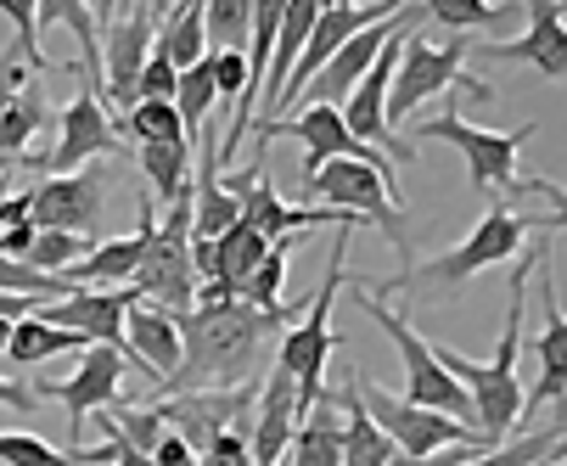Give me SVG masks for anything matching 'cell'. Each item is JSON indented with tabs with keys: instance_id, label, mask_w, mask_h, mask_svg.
Segmentation results:
<instances>
[{
	"instance_id": "cell-1",
	"label": "cell",
	"mask_w": 567,
	"mask_h": 466,
	"mask_svg": "<svg viewBox=\"0 0 567 466\" xmlns=\"http://www.w3.org/2000/svg\"><path fill=\"white\" fill-rule=\"evenodd\" d=\"M181 321V365L157 394H208V387H241L254 382L265 343L292 321V309H254V303H214L192 309Z\"/></svg>"
},
{
	"instance_id": "cell-2",
	"label": "cell",
	"mask_w": 567,
	"mask_h": 466,
	"mask_svg": "<svg viewBox=\"0 0 567 466\" xmlns=\"http://www.w3.org/2000/svg\"><path fill=\"white\" fill-rule=\"evenodd\" d=\"M534 230H561V208H545V214H523V208H506V203H489V214H483L472 225V237L450 253H433L422 265H404L393 281H365L371 298H450L461 281H472L477 270H495V265H512L523 253V242L534 237Z\"/></svg>"
},
{
	"instance_id": "cell-3",
	"label": "cell",
	"mask_w": 567,
	"mask_h": 466,
	"mask_svg": "<svg viewBox=\"0 0 567 466\" xmlns=\"http://www.w3.org/2000/svg\"><path fill=\"white\" fill-rule=\"evenodd\" d=\"M534 270H539V253H534V248H523V253H517V270H512L506 332H501V343H495V360H489V365H477V360H466V354H455V349H433V354H439V365L461 382V394H466V405H472V427H477L483 438H489V444L512 438V427H517V416H523L517 349H523V303H528V281H534Z\"/></svg>"
},
{
	"instance_id": "cell-4",
	"label": "cell",
	"mask_w": 567,
	"mask_h": 466,
	"mask_svg": "<svg viewBox=\"0 0 567 466\" xmlns=\"http://www.w3.org/2000/svg\"><path fill=\"white\" fill-rule=\"evenodd\" d=\"M461 107H450L444 118H427V124H416V141H450L461 158H466V175H472V191H483V197H501L506 208L517 203V197H550V203H561V186H550V180H534V175H523L517 169V158H523V146L534 141V124H523V130H477V124H466V118H455Z\"/></svg>"
},
{
	"instance_id": "cell-5",
	"label": "cell",
	"mask_w": 567,
	"mask_h": 466,
	"mask_svg": "<svg viewBox=\"0 0 567 466\" xmlns=\"http://www.w3.org/2000/svg\"><path fill=\"white\" fill-rule=\"evenodd\" d=\"M472 45L466 34L444 40V45H427L422 34H404V51H399V68H393V80H388V130L399 124H411L422 102L444 96V91H466L472 102H495V85L489 80H477V73L466 68Z\"/></svg>"
},
{
	"instance_id": "cell-6",
	"label": "cell",
	"mask_w": 567,
	"mask_h": 466,
	"mask_svg": "<svg viewBox=\"0 0 567 466\" xmlns=\"http://www.w3.org/2000/svg\"><path fill=\"white\" fill-rule=\"evenodd\" d=\"M303 197H327V208L360 214L377 237H388V248L411 265V208H404V191H399L393 175L354 164V158H332L315 175H303Z\"/></svg>"
},
{
	"instance_id": "cell-7",
	"label": "cell",
	"mask_w": 567,
	"mask_h": 466,
	"mask_svg": "<svg viewBox=\"0 0 567 466\" xmlns=\"http://www.w3.org/2000/svg\"><path fill=\"white\" fill-rule=\"evenodd\" d=\"M343 287H349V237H338L332 265H327V281L315 287V298H309V309H303V321H298L292 332H281V349H276V371H287L292 387H298V416L320 400L327 354L343 343V338L332 332V303H338Z\"/></svg>"
},
{
	"instance_id": "cell-8",
	"label": "cell",
	"mask_w": 567,
	"mask_h": 466,
	"mask_svg": "<svg viewBox=\"0 0 567 466\" xmlns=\"http://www.w3.org/2000/svg\"><path fill=\"white\" fill-rule=\"evenodd\" d=\"M349 298H354L360 315H371V327H382V338L399 349V360H404V400L427 405V411H444V416H455V422L472 427V405H466V394H461V382L439 365V354L427 349V338H416V327L404 321L399 309H388L382 298H371L365 281H354Z\"/></svg>"
},
{
	"instance_id": "cell-9",
	"label": "cell",
	"mask_w": 567,
	"mask_h": 466,
	"mask_svg": "<svg viewBox=\"0 0 567 466\" xmlns=\"http://www.w3.org/2000/svg\"><path fill=\"white\" fill-rule=\"evenodd\" d=\"M135 298L169 309V315H192L197 298V276H192V186L181 203H169V214H157L146 253L135 265Z\"/></svg>"
},
{
	"instance_id": "cell-10",
	"label": "cell",
	"mask_w": 567,
	"mask_h": 466,
	"mask_svg": "<svg viewBox=\"0 0 567 466\" xmlns=\"http://www.w3.org/2000/svg\"><path fill=\"white\" fill-rule=\"evenodd\" d=\"M354 394H360L365 416L388 433V444H393L399 455H439V449H455V444L489 449V438H483L477 427H466V422H455V416H444V411H427V405H411V400L388 394L377 376L365 382V376L354 371Z\"/></svg>"
},
{
	"instance_id": "cell-11",
	"label": "cell",
	"mask_w": 567,
	"mask_h": 466,
	"mask_svg": "<svg viewBox=\"0 0 567 466\" xmlns=\"http://www.w3.org/2000/svg\"><path fill=\"white\" fill-rule=\"evenodd\" d=\"M130 354L107 349V343H91V349H79V365L73 376L62 382H40L34 387V400H56L68 411V449H79V438H85V422L96 411H118L124 405V376H130Z\"/></svg>"
},
{
	"instance_id": "cell-12",
	"label": "cell",
	"mask_w": 567,
	"mask_h": 466,
	"mask_svg": "<svg viewBox=\"0 0 567 466\" xmlns=\"http://www.w3.org/2000/svg\"><path fill=\"white\" fill-rule=\"evenodd\" d=\"M91 158H124V135H118V118L102 107V96L85 85L56 113V146L51 152H23L18 164L34 169V175H73Z\"/></svg>"
},
{
	"instance_id": "cell-13",
	"label": "cell",
	"mask_w": 567,
	"mask_h": 466,
	"mask_svg": "<svg viewBox=\"0 0 567 466\" xmlns=\"http://www.w3.org/2000/svg\"><path fill=\"white\" fill-rule=\"evenodd\" d=\"M107 186L113 169H73V175H40L29 186V225L34 230H68V237H91L107 214Z\"/></svg>"
},
{
	"instance_id": "cell-14",
	"label": "cell",
	"mask_w": 567,
	"mask_h": 466,
	"mask_svg": "<svg viewBox=\"0 0 567 466\" xmlns=\"http://www.w3.org/2000/svg\"><path fill=\"white\" fill-rule=\"evenodd\" d=\"M411 29H416V23H411ZM411 29L388 34V45L377 51V62L360 73V85H354V91L343 96V107H338V113H343V124H349V135H354V141H365L371 152H382L388 164H411V158H416V152L388 130V80H393L399 51H404V34H411Z\"/></svg>"
},
{
	"instance_id": "cell-15",
	"label": "cell",
	"mask_w": 567,
	"mask_h": 466,
	"mask_svg": "<svg viewBox=\"0 0 567 466\" xmlns=\"http://www.w3.org/2000/svg\"><path fill=\"white\" fill-rule=\"evenodd\" d=\"M399 7H411V0H371V7H327V12H320L315 29H309V40H303V51H298V62H292V73H287L281 96H276V107H270V118H259V124H276L281 113H292V102L303 96V85L315 80V73L332 62V51H338L349 34H360L365 23L393 18Z\"/></svg>"
},
{
	"instance_id": "cell-16",
	"label": "cell",
	"mask_w": 567,
	"mask_h": 466,
	"mask_svg": "<svg viewBox=\"0 0 567 466\" xmlns=\"http://www.w3.org/2000/svg\"><path fill=\"white\" fill-rule=\"evenodd\" d=\"M281 135H292V141H303V175H315L320 164H332V158H354V164H371V169H382V175H393L399 180V164H388L382 152H371L365 141H354L349 135V124H343V113L338 107H309V113H298V118H276V124H259V152L270 146V141H281Z\"/></svg>"
},
{
	"instance_id": "cell-17",
	"label": "cell",
	"mask_w": 567,
	"mask_h": 466,
	"mask_svg": "<svg viewBox=\"0 0 567 466\" xmlns=\"http://www.w3.org/2000/svg\"><path fill=\"white\" fill-rule=\"evenodd\" d=\"M130 303H135V287H73L68 298L40 303V321L73 332L85 349H91V343H107V349L130 354V349H124V309H130Z\"/></svg>"
},
{
	"instance_id": "cell-18",
	"label": "cell",
	"mask_w": 567,
	"mask_h": 466,
	"mask_svg": "<svg viewBox=\"0 0 567 466\" xmlns=\"http://www.w3.org/2000/svg\"><path fill=\"white\" fill-rule=\"evenodd\" d=\"M157 18L164 12H152L146 0L141 7H130L107 34H102V68H107V80H102V107H118V118L135 107V80H141V68L152 56V34H157Z\"/></svg>"
},
{
	"instance_id": "cell-19",
	"label": "cell",
	"mask_w": 567,
	"mask_h": 466,
	"mask_svg": "<svg viewBox=\"0 0 567 466\" xmlns=\"http://www.w3.org/2000/svg\"><path fill=\"white\" fill-rule=\"evenodd\" d=\"M411 23H422V7L411 0V7H399L393 18H382V23H365L360 34H349L338 51H332V62L315 73V80L303 85V96H309V107L320 102V107H338L354 85H360V73L377 62V51L388 45V34H399V29H411Z\"/></svg>"
},
{
	"instance_id": "cell-20",
	"label": "cell",
	"mask_w": 567,
	"mask_h": 466,
	"mask_svg": "<svg viewBox=\"0 0 567 466\" xmlns=\"http://www.w3.org/2000/svg\"><path fill=\"white\" fill-rule=\"evenodd\" d=\"M523 34L517 40H483V62H528L539 68L550 85L567 80V23H561V0H523Z\"/></svg>"
},
{
	"instance_id": "cell-21",
	"label": "cell",
	"mask_w": 567,
	"mask_h": 466,
	"mask_svg": "<svg viewBox=\"0 0 567 466\" xmlns=\"http://www.w3.org/2000/svg\"><path fill=\"white\" fill-rule=\"evenodd\" d=\"M124 349H130V365L146 382H169L175 365H181V321L169 315V309L135 298L124 309Z\"/></svg>"
},
{
	"instance_id": "cell-22",
	"label": "cell",
	"mask_w": 567,
	"mask_h": 466,
	"mask_svg": "<svg viewBox=\"0 0 567 466\" xmlns=\"http://www.w3.org/2000/svg\"><path fill=\"white\" fill-rule=\"evenodd\" d=\"M292 427H298V387H292L287 371H270V376L259 382L254 422H248V460H254V466H281Z\"/></svg>"
},
{
	"instance_id": "cell-23",
	"label": "cell",
	"mask_w": 567,
	"mask_h": 466,
	"mask_svg": "<svg viewBox=\"0 0 567 466\" xmlns=\"http://www.w3.org/2000/svg\"><path fill=\"white\" fill-rule=\"evenodd\" d=\"M152 225H157V208H152V203H141V225L130 230V237L96 242V248H91L85 259H79V265H68V270H62V281H68V287H124V281L135 276L141 253H146Z\"/></svg>"
},
{
	"instance_id": "cell-24",
	"label": "cell",
	"mask_w": 567,
	"mask_h": 466,
	"mask_svg": "<svg viewBox=\"0 0 567 466\" xmlns=\"http://www.w3.org/2000/svg\"><path fill=\"white\" fill-rule=\"evenodd\" d=\"M534 354H539V382L523 394V416H517V427H523L534 411L561 405V394H567V315H561V303H556V298H545V332L534 338Z\"/></svg>"
},
{
	"instance_id": "cell-25",
	"label": "cell",
	"mask_w": 567,
	"mask_h": 466,
	"mask_svg": "<svg viewBox=\"0 0 567 466\" xmlns=\"http://www.w3.org/2000/svg\"><path fill=\"white\" fill-rule=\"evenodd\" d=\"M197 135H203V146H197L203 164H197V191H192V242H214L241 219V203L219 186V158H214L208 130H197Z\"/></svg>"
},
{
	"instance_id": "cell-26",
	"label": "cell",
	"mask_w": 567,
	"mask_h": 466,
	"mask_svg": "<svg viewBox=\"0 0 567 466\" xmlns=\"http://www.w3.org/2000/svg\"><path fill=\"white\" fill-rule=\"evenodd\" d=\"M281 466H343V416H338V405L327 394L298 416Z\"/></svg>"
},
{
	"instance_id": "cell-27",
	"label": "cell",
	"mask_w": 567,
	"mask_h": 466,
	"mask_svg": "<svg viewBox=\"0 0 567 466\" xmlns=\"http://www.w3.org/2000/svg\"><path fill=\"white\" fill-rule=\"evenodd\" d=\"M320 12H327V0H287V7H281V29H276L270 68H265V91H259L265 118H270V107H276V96H281L287 73H292V62H298V51H303V40H309V29H315Z\"/></svg>"
},
{
	"instance_id": "cell-28",
	"label": "cell",
	"mask_w": 567,
	"mask_h": 466,
	"mask_svg": "<svg viewBox=\"0 0 567 466\" xmlns=\"http://www.w3.org/2000/svg\"><path fill=\"white\" fill-rule=\"evenodd\" d=\"M34 23L40 29H68L79 40V68L73 73H91V91H102V29L91 0H34Z\"/></svg>"
},
{
	"instance_id": "cell-29",
	"label": "cell",
	"mask_w": 567,
	"mask_h": 466,
	"mask_svg": "<svg viewBox=\"0 0 567 466\" xmlns=\"http://www.w3.org/2000/svg\"><path fill=\"white\" fill-rule=\"evenodd\" d=\"M332 405H338V416H343V466H388L399 449L388 444V433L365 416V405H360V394H354V371L343 376V387L332 394Z\"/></svg>"
},
{
	"instance_id": "cell-30",
	"label": "cell",
	"mask_w": 567,
	"mask_h": 466,
	"mask_svg": "<svg viewBox=\"0 0 567 466\" xmlns=\"http://www.w3.org/2000/svg\"><path fill=\"white\" fill-rule=\"evenodd\" d=\"M135 164L146 169L152 208H169V203H181L186 186H192V141H141Z\"/></svg>"
},
{
	"instance_id": "cell-31",
	"label": "cell",
	"mask_w": 567,
	"mask_h": 466,
	"mask_svg": "<svg viewBox=\"0 0 567 466\" xmlns=\"http://www.w3.org/2000/svg\"><path fill=\"white\" fill-rule=\"evenodd\" d=\"M152 51H164L181 73L197 68V62L208 56V40H203V0H169V12L157 18Z\"/></svg>"
},
{
	"instance_id": "cell-32",
	"label": "cell",
	"mask_w": 567,
	"mask_h": 466,
	"mask_svg": "<svg viewBox=\"0 0 567 466\" xmlns=\"http://www.w3.org/2000/svg\"><path fill=\"white\" fill-rule=\"evenodd\" d=\"M561 449H567V433H561V422H550V427H534V433H512V438L489 444L483 455H472L461 466H545V460H561Z\"/></svg>"
},
{
	"instance_id": "cell-33",
	"label": "cell",
	"mask_w": 567,
	"mask_h": 466,
	"mask_svg": "<svg viewBox=\"0 0 567 466\" xmlns=\"http://www.w3.org/2000/svg\"><path fill=\"white\" fill-rule=\"evenodd\" d=\"M45 96H40V85H23L12 102H7V113H0V164H18L23 152H29V141L45 130Z\"/></svg>"
},
{
	"instance_id": "cell-34",
	"label": "cell",
	"mask_w": 567,
	"mask_h": 466,
	"mask_svg": "<svg viewBox=\"0 0 567 466\" xmlns=\"http://www.w3.org/2000/svg\"><path fill=\"white\" fill-rule=\"evenodd\" d=\"M73 349H85L73 332H62V327H45L40 315H29V321H12V338H7V354L0 360H12V365H45V360H56V354H73Z\"/></svg>"
},
{
	"instance_id": "cell-35",
	"label": "cell",
	"mask_w": 567,
	"mask_h": 466,
	"mask_svg": "<svg viewBox=\"0 0 567 466\" xmlns=\"http://www.w3.org/2000/svg\"><path fill=\"white\" fill-rule=\"evenodd\" d=\"M248 23H254V0H203L208 51H241L248 56Z\"/></svg>"
},
{
	"instance_id": "cell-36",
	"label": "cell",
	"mask_w": 567,
	"mask_h": 466,
	"mask_svg": "<svg viewBox=\"0 0 567 466\" xmlns=\"http://www.w3.org/2000/svg\"><path fill=\"white\" fill-rule=\"evenodd\" d=\"M287 259H292V237H287V242H276V248L259 259V270L236 287V303H254V309H287V303H281V287H287Z\"/></svg>"
},
{
	"instance_id": "cell-37",
	"label": "cell",
	"mask_w": 567,
	"mask_h": 466,
	"mask_svg": "<svg viewBox=\"0 0 567 466\" xmlns=\"http://www.w3.org/2000/svg\"><path fill=\"white\" fill-rule=\"evenodd\" d=\"M0 466H96L85 449H56L40 433H0Z\"/></svg>"
},
{
	"instance_id": "cell-38",
	"label": "cell",
	"mask_w": 567,
	"mask_h": 466,
	"mask_svg": "<svg viewBox=\"0 0 567 466\" xmlns=\"http://www.w3.org/2000/svg\"><path fill=\"white\" fill-rule=\"evenodd\" d=\"M422 18L444 23L450 34H472V29H489V23H512L506 7L495 0H422Z\"/></svg>"
},
{
	"instance_id": "cell-39",
	"label": "cell",
	"mask_w": 567,
	"mask_h": 466,
	"mask_svg": "<svg viewBox=\"0 0 567 466\" xmlns=\"http://www.w3.org/2000/svg\"><path fill=\"white\" fill-rule=\"evenodd\" d=\"M118 135H135V146L141 141H192L186 124H181V113H175V102H135L118 118Z\"/></svg>"
},
{
	"instance_id": "cell-40",
	"label": "cell",
	"mask_w": 567,
	"mask_h": 466,
	"mask_svg": "<svg viewBox=\"0 0 567 466\" xmlns=\"http://www.w3.org/2000/svg\"><path fill=\"white\" fill-rule=\"evenodd\" d=\"M214 107H219V96H214V73H208V62L186 68V73H181V85H175V113H181L186 135H197V130L214 118Z\"/></svg>"
},
{
	"instance_id": "cell-41",
	"label": "cell",
	"mask_w": 567,
	"mask_h": 466,
	"mask_svg": "<svg viewBox=\"0 0 567 466\" xmlns=\"http://www.w3.org/2000/svg\"><path fill=\"white\" fill-rule=\"evenodd\" d=\"M96 242L91 237H68V230H34V248L23 253V265H34V270H45V276H62L68 265H79Z\"/></svg>"
},
{
	"instance_id": "cell-42",
	"label": "cell",
	"mask_w": 567,
	"mask_h": 466,
	"mask_svg": "<svg viewBox=\"0 0 567 466\" xmlns=\"http://www.w3.org/2000/svg\"><path fill=\"white\" fill-rule=\"evenodd\" d=\"M0 18L12 23V45H18V56H23V68L29 73H40V68H51L45 62V51H40V23H34V0H0Z\"/></svg>"
},
{
	"instance_id": "cell-43",
	"label": "cell",
	"mask_w": 567,
	"mask_h": 466,
	"mask_svg": "<svg viewBox=\"0 0 567 466\" xmlns=\"http://www.w3.org/2000/svg\"><path fill=\"white\" fill-rule=\"evenodd\" d=\"M203 62H208V73H214V96L236 107L241 91H248V56H241V51H208Z\"/></svg>"
},
{
	"instance_id": "cell-44",
	"label": "cell",
	"mask_w": 567,
	"mask_h": 466,
	"mask_svg": "<svg viewBox=\"0 0 567 466\" xmlns=\"http://www.w3.org/2000/svg\"><path fill=\"white\" fill-rule=\"evenodd\" d=\"M23 85H29V68H23L18 45H7V56H0V113H7V102H12Z\"/></svg>"
},
{
	"instance_id": "cell-45",
	"label": "cell",
	"mask_w": 567,
	"mask_h": 466,
	"mask_svg": "<svg viewBox=\"0 0 567 466\" xmlns=\"http://www.w3.org/2000/svg\"><path fill=\"white\" fill-rule=\"evenodd\" d=\"M102 455H107V466H152V460H146L130 438H118L107 422H102Z\"/></svg>"
},
{
	"instance_id": "cell-46",
	"label": "cell",
	"mask_w": 567,
	"mask_h": 466,
	"mask_svg": "<svg viewBox=\"0 0 567 466\" xmlns=\"http://www.w3.org/2000/svg\"><path fill=\"white\" fill-rule=\"evenodd\" d=\"M472 455H483V449L455 444V449H439V455H393L388 466H461V460H472Z\"/></svg>"
},
{
	"instance_id": "cell-47",
	"label": "cell",
	"mask_w": 567,
	"mask_h": 466,
	"mask_svg": "<svg viewBox=\"0 0 567 466\" xmlns=\"http://www.w3.org/2000/svg\"><path fill=\"white\" fill-rule=\"evenodd\" d=\"M34 248V225L23 219V225H7V230H0V259H23Z\"/></svg>"
},
{
	"instance_id": "cell-48",
	"label": "cell",
	"mask_w": 567,
	"mask_h": 466,
	"mask_svg": "<svg viewBox=\"0 0 567 466\" xmlns=\"http://www.w3.org/2000/svg\"><path fill=\"white\" fill-rule=\"evenodd\" d=\"M0 405H12V411H34V387L29 382H12V376H0Z\"/></svg>"
},
{
	"instance_id": "cell-49",
	"label": "cell",
	"mask_w": 567,
	"mask_h": 466,
	"mask_svg": "<svg viewBox=\"0 0 567 466\" xmlns=\"http://www.w3.org/2000/svg\"><path fill=\"white\" fill-rule=\"evenodd\" d=\"M118 7H130V0H102V12H96V18L107 23V18H113ZM146 7H152V12H169V0H146Z\"/></svg>"
},
{
	"instance_id": "cell-50",
	"label": "cell",
	"mask_w": 567,
	"mask_h": 466,
	"mask_svg": "<svg viewBox=\"0 0 567 466\" xmlns=\"http://www.w3.org/2000/svg\"><path fill=\"white\" fill-rule=\"evenodd\" d=\"M7 338H12V321H0V354H7Z\"/></svg>"
},
{
	"instance_id": "cell-51",
	"label": "cell",
	"mask_w": 567,
	"mask_h": 466,
	"mask_svg": "<svg viewBox=\"0 0 567 466\" xmlns=\"http://www.w3.org/2000/svg\"><path fill=\"white\" fill-rule=\"evenodd\" d=\"M0 169H7V164H0Z\"/></svg>"
}]
</instances>
